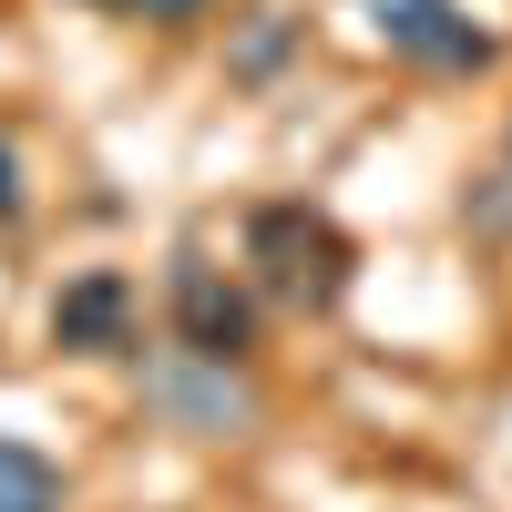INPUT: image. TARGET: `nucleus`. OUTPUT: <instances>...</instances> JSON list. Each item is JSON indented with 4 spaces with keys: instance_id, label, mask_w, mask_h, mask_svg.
Instances as JSON below:
<instances>
[{
    "instance_id": "obj_1",
    "label": "nucleus",
    "mask_w": 512,
    "mask_h": 512,
    "mask_svg": "<svg viewBox=\"0 0 512 512\" xmlns=\"http://www.w3.org/2000/svg\"><path fill=\"white\" fill-rule=\"evenodd\" d=\"M236 277L256 287V308L328 318V308H349V287H359V246H349V226H338L328 205L267 195V205L236 216Z\"/></svg>"
},
{
    "instance_id": "obj_2",
    "label": "nucleus",
    "mask_w": 512,
    "mask_h": 512,
    "mask_svg": "<svg viewBox=\"0 0 512 512\" xmlns=\"http://www.w3.org/2000/svg\"><path fill=\"white\" fill-rule=\"evenodd\" d=\"M144 410L185 441H246L267 420V390L246 379V359H205V349H154L144 359Z\"/></svg>"
},
{
    "instance_id": "obj_3",
    "label": "nucleus",
    "mask_w": 512,
    "mask_h": 512,
    "mask_svg": "<svg viewBox=\"0 0 512 512\" xmlns=\"http://www.w3.org/2000/svg\"><path fill=\"white\" fill-rule=\"evenodd\" d=\"M359 21L390 62L431 72V82H472V72L502 62V41H492V21L472 0H359Z\"/></svg>"
},
{
    "instance_id": "obj_4",
    "label": "nucleus",
    "mask_w": 512,
    "mask_h": 512,
    "mask_svg": "<svg viewBox=\"0 0 512 512\" xmlns=\"http://www.w3.org/2000/svg\"><path fill=\"white\" fill-rule=\"evenodd\" d=\"M164 318H175V349H205V359H246L256 349V287L236 267L205 256V236L175 246V267H164Z\"/></svg>"
},
{
    "instance_id": "obj_5",
    "label": "nucleus",
    "mask_w": 512,
    "mask_h": 512,
    "mask_svg": "<svg viewBox=\"0 0 512 512\" xmlns=\"http://www.w3.org/2000/svg\"><path fill=\"white\" fill-rule=\"evenodd\" d=\"M52 349L62 359H123L134 349V277L123 267H82L52 287Z\"/></svg>"
},
{
    "instance_id": "obj_6",
    "label": "nucleus",
    "mask_w": 512,
    "mask_h": 512,
    "mask_svg": "<svg viewBox=\"0 0 512 512\" xmlns=\"http://www.w3.org/2000/svg\"><path fill=\"white\" fill-rule=\"evenodd\" d=\"M62 502H72L62 461L41 441H21V431H0V512H62Z\"/></svg>"
},
{
    "instance_id": "obj_7",
    "label": "nucleus",
    "mask_w": 512,
    "mask_h": 512,
    "mask_svg": "<svg viewBox=\"0 0 512 512\" xmlns=\"http://www.w3.org/2000/svg\"><path fill=\"white\" fill-rule=\"evenodd\" d=\"M287 41H297V21H287V11H256V31L236 41V82H267V72L287 62Z\"/></svg>"
},
{
    "instance_id": "obj_8",
    "label": "nucleus",
    "mask_w": 512,
    "mask_h": 512,
    "mask_svg": "<svg viewBox=\"0 0 512 512\" xmlns=\"http://www.w3.org/2000/svg\"><path fill=\"white\" fill-rule=\"evenodd\" d=\"M123 11H134V21H154V31H195L205 11H216V0H123Z\"/></svg>"
},
{
    "instance_id": "obj_9",
    "label": "nucleus",
    "mask_w": 512,
    "mask_h": 512,
    "mask_svg": "<svg viewBox=\"0 0 512 512\" xmlns=\"http://www.w3.org/2000/svg\"><path fill=\"white\" fill-rule=\"evenodd\" d=\"M21 205H31V185H21V154H11V134H0V226H21Z\"/></svg>"
},
{
    "instance_id": "obj_10",
    "label": "nucleus",
    "mask_w": 512,
    "mask_h": 512,
    "mask_svg": "<svg viewBox=\"0 0 512 512\" xmlns=\"http://www.w3.org/2000/svg\"><path fill=\"white\" fill-rule=\"evenodd\" d=\"M502 154H512V123H502Z\"/></svg>"
}]
</instances>
